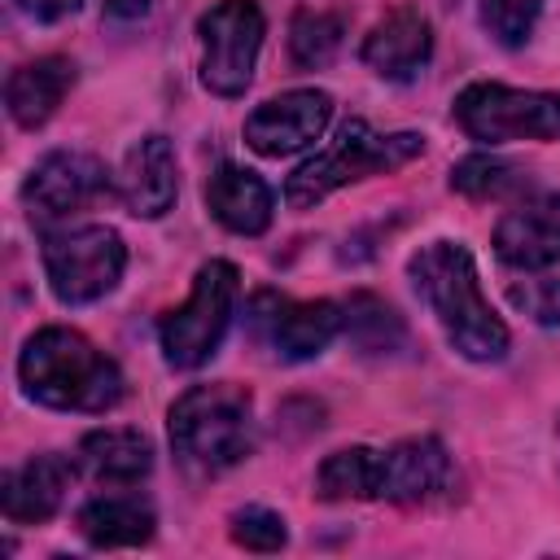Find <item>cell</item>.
I'll return each mask as SVG.
<instances>
[{
    "label": "cell",
    "instance_id": "obj_21",
    "mask_svg": "<svg viewBox=\"0 0 560 560\" xmlns=\"http://www.w3.org/2000/svg\"><path fill=\"white\" fill-rule=\"evenodd\" d=\"M376 490H381V451L372 446H341L324 455V464L315 468V494L328 503L376 499Z\"/></svg>",
    "mask_w": 560,
    "mask_h": 560
},
{
    "label": "cell",
    "instance_id": "obj_19",
    "mask_svg": "<svg viewBox=\"0 0 560 560\" xmlns=\"http://www.w3.org/2000/svg\"><path fill=\"white\" fill-rule=\"evenodd\" d=\"M79 468L101 486H136L153 468V446L140 429H96L79 442Z\"/></svg>",
    "mask_w": 560,
    "mask_h": 560
},
{
    "label": "cell",
    "instance_id": "obj_4",
    "mask_svg": "<svg viewBox=\"0 0 560 560\" xmlns=\"http://www.w3.org/2000/svg\"><path fill=\"white\" fill-rule=\"evenodd\" d=\"M424 153V136L416 131H394V136H381L372 131L363 118H350L337 140H328L315 158H306L289 179H284V201L293 210H311L315 201H324L328 192L354 184V179H368V175H385V171H398L407 166L411 158Z\"/></svg>",
    "mask_w": 560,
    "mask_h": 560
},
{
    "label": "cell",
    "instance_id": "obj_12",
    "mask_svg": "<svg viewBox=\"0 0 560 560\" xmlns=\"http://www.w3.org/2000/svg\"><path fill=\"white\" fill-rule=\"evenodd\" d=\"M494 254L521 271L560 262V192H534L516 201L494 223Z\"/></svg>",
    "mask_w": 560,
    "mask_h": 560
},
{
    "label": "cell",
    "instance_id": "obj_16",
    "mask_svg": "<svg viewBox=\"0 0 560 560\" xmlns=\"http://www.w3.org/2000/svg\"><path fill=\"white\" fill-rule=\"evenodd\" d=\"M429 52H433V26L420 9L402 4L394 13H385L368 39H363V61L381 74V79H394V83H407L416 79L424 66H429Z\"/></svg>",
    "mask_w": 560,
    "mask_h": 560
},
{
    "label": "cell",
    "instance_id": "obj_3",
    "mask_svg": "<svg viewBox=\"0 0 560 560\" xmlns=\"http://www.w3.org/2000/svg\"><path fill=\"white\" fill-rule=\"evenodd\" d=\"M175 459L197 477H219L254 451V402L232 381L188 385L166 416Z\"/></svg>",
    "mask_w": 560,
    "mask_h": 560
},
{
    "label": "cell",
    "instance_id": "obj_17",
    "mask_svg": "<svg viewBox=\"0 0 560 560\" xmlns=\"http://www.w3.org/2000/svg\"><path fill=\"white\" fill-rule=\"evenodd\" d=\"M206 206L236 236H262L271 228V210H276L267 179L254 175L249 166H236V162H223L206 179Z\"/></svg>",
    "mask_w": 560,
    "mask_h": 560
},
{
    "label": "cell",
    "instance_id": "obj_28",
    "mask_svg": "<svg viewBox=\"0 0 560 560\" xmlns=\"http://www.w3.org/2000/svg\"><path fill=\"white\" fill-rule=\"evenodd\" d=\"M79 4H83V0H18V9L31 13V18H39V22H61V18H70Z\"/></svg>",
    "mask_w": 560,
    "mask_h": 560
},
{
    "label": "cell",
    "instance_id": "obj_27",
    "mask_svg": "<svg viewBox=\"0 0 560 560\" xmlns=\"http://www.w3.org/2000/svg\"><path fill=\"white\" fill-rule=\"evenodd\" d=\"M508 298H512V306L516 311H525L534 324H547V328H556L560 324V280H516L512 289H508Z\"/></svg>",
    "mask_w": 560,
    "mask_h": 560
},
{
    "label": "cell",
    "instance_id": "obj_22",
    "mask_svg": "<svg viewBox=\"0 0 560 560\" xmlns=\"http://www.w3.org/2000/svg\"><path fill=\"white\" fill-rule=\"evenodd\" d=\"M346 39V13L341 9H298L289 22V57L302 70H319L337 57Z\"/></svg>",
    "mask_w": 560,
    "mask_h": 560
},
{
    "label": "cell",
    "instance_id": "obj_15",
    "mask_svg": "<svg viewBox=\"0 0 560 560\" xmlns=\"http://www.w3.org/2000/svg\"><path fill=\"white\" fill-rule=\"evenodd\" d=\"M74 481V464L66 455H31L26 464L9 468L0 481V512L13 525H39L48 516H57V508L66 503V490Z\"/></svg>",
    "mask_w": 560,
    "mask_h": 560
},
{
    "label": "cell",
    "instance_id": "obj_8",
    "mask_svg": "<svg viewBox=\"0 0 560 560\" xmlns=\"http://www.w3.org/2000/svg\"><path fill=\"white\" fill-rule=\"evenodd\" d=\"M262 9L254 0H219L201 13V83L214 96H241L254 79V61L262 48Z\"/></svg>",
    "mask_w": 560,
    "mask_h": 560
},
{
    "label": "cell",
    "instance_id": "obj_14",
    "mask_svg": "<svg viewBox=\"0 0 560 560\" xmlns=\"http://www.w3.org/2000/svg\"><path fill=\"white\" fill-rule=\"evenodd\" d=\"M451 486V455L438 438H402L381 451V490L389 503H424Z\"/></svg>",
    "mask_w": 560,
    "mask_h": 560
},
{
    "label": "cell",
    "instance_id": "obj_24",
    "mask_svg": "<svg viewBox=\"0 0 560 560\" xmlns=\"http://www.w3.org/2000/svg\"><path fill=\"white\" fill-rule=\"evenodd\" d=\"M525 184H529V171H521L503 158H490V153H468L451 166V188L472 197V201L508 197V192H521Z\"/></svg>",
    "mask_w": 560,
    "mask_h": 560
},
{
    "label": "cell",
    "instance_id": "obj_25",
    "mask_svg": "<svg viewBox=\"0 0 560 560\" xmlns=\"http://www.w3.org/2000/svg\"><path fill=\"white\" fill-rule=\"evenodd\" d=\"M477 13H481V26L503 48H516L529 39V31L542 13V0H477Z\"/></svg>",
    "mask_w": 560,
    "mask_h": 560
},
{
    "label": "cell",
    "instance_id": "obj_5",
    "mask_svg": "<svg viewBox=\"0 0 560 560\" xmlns=\"http://www.w3.org/2000/svg\"><path fill=\"white\" fill-rule=\"evenodd\" d=\"M236 293H241V271L228 258H210L197 276L192 289L184 298V306L166 311L158 324V341H162V359L179 372H192L201 363L214 359L232 311H236Z\"/></svg>",
    "mask_w": 560,
    "mask_h": 560
},
{
    "label": "cell",
    "instance_id": "obj_29",
    "mask_svg": "<svg viewBox=\"0 0 560 560\" xmlns=\"http://www.w3.org/2000/svg\"><path fill=\"white\" fill-rule=\"evenodd\" d=\"M153 4L158 0H105V18H114V22H140V18L153 13Z\"/></svg>",
    "mask_w": 560,
    "mask_h": 560
},
{
    "label": "cell",
    "instance_id": "obj_13",
    "mask_svg": "<svg viewBox=\"0 0 560 560\" xmlns=\"http://www.w3.org/2000/svg\"><path fill=\"white\" fill-rule=\"evenodd\" d=\"M114 192L136 219H162L175 206L179 192V171H175V149L166 136H140L114 175Z\"/></svg>",
    "mask_w": 560,
    "mask_h": 560
},
{
    "label": "cell",
    "instance_id": "obj_7",
    "mask_svg": "<svg viewBox=\"0 0 560 560\" xmlns=\"http://www.w3.org/2000/svg\"><path fill=\"white\" fill-rule=\"evenodd\" d=\"M455 122L477 144L560 140V92H525L503 83H468L455 96Z\"/></svg>",
    "mask_w": 560,
    "mask_h": 560
},
{
    "label": "cell",
    "instance_id": "obj_23",
    "mask_svg": "<svg viewBox=\"0 0 560 560\" xmlns=\"http://www.w3.org/2000/svg\"><path fill=\"white\" fill-rule=\"evenodd\" d=\"M346 332L363 354H394L407 346V328L394 306H385L372 293H354L346 306Z\"/></svg>",
    "mask_w": 560,
    "mask_h": 560
},
{
    "label": "cell",
    "instance_id": "obj_20",
    "mask_svg": "<svg viewBox=\"0 0 560 560\" xmlns=\"http://www.w3.org/2000/svg\"><path fill=\"white\" fill-rule=\"evenodd\" d=\"M153 508L136 494H96L79 508V534L92 542V547H140L153 538Z\"/></svg>",
    "mask_w": 560,
    "mask_h": 560
},
{
    "label": "cell",
    "instance_id": "obj_9",
    "mask_svg": "<svg viewBox=\"0 0 560 560\" xmlns=\"http://www.w3.org/2000/svg\"><path fill=\"white\" fill-rule=\"evenodd\" d=\"M341 328H346V311L328 298L293 302L284 293L262 289L249 302V337L284 363H306L324 354Z\"/></svg>",
    "mask_w": 560,
    "mask_h": 560
},
{
    "label": "cell",
    "instance_id": "obj_18",
    "mask_svg": "<svg viewBox=\"0 0 560 560\" xmlns=\"http://www.w3.org/2000/svg\"><path fill=\"white\" fill-rule=\"evenodd\" d=\"M70 88H74V61L48 52V57H35V61H26V66H18L9 74L4 105H9L18 127L35 131V127H44L57 114V105L66 101Z\"/></svg>",
    "mask_w": 560,
    "mask_h": 560
},
{
    "label": "cell",
    "instance_id": "obj_2",
    "mask_svg": "<svg viewBox=\"0 0 560 560\" xmlns=\"http://www.w3.org/2000/svg\"><path fill=\"white\" fill-rule=\"evenodd\" d=\"M22 389L57 411H109L127 394L118 363L74 328H39L18 354Z\"/></svg>",
    "mask_w": 560,
    "mask_h": 560
},
{
    "label": "cell",
    "instance_id": "obj_10",
    "mask_svg": "<svg viewBox=\"0 0 560 560\" xmlns=\"http://www.w3.org/2000/svg\"><path fill=\"white\" fill-rule=\"evenodd\" d=\"M109 192V171L101 158L92 153H79V149H52L44 153L26 184H22V201L31 210V219L39 228L48 223H66L74 214H83L96 197Z\"/></svg>",
    "mask_w": 560,
    "mask_h": 560
},
{
    "label": "cell",
    "instance_id": "obj_1",
    "mask_svg": "<svg viewBox=\"0 0 560 560\" xmlns=\"http://www.w3.org/2000/svg\"><path fill=\"white\" fill-rule=\"evenodd\" d=\"M407 276L416 284V293L424 298V306L433 311V319L442 324L446 341L472 359V363H499L508 354V324L490 311L481 280H477V262L459 241H429L411 254Z\"/></svg>",
    "mask_w": 560,
    "mask_h": 560
},
{
    "label": "cell",
    "instance_id": "obj_11",
    "mask_svg": "<svg viewBox=\"0 0 560 560\" xmlns=\"http://www.w3.org/2000/svg\"><path fill=\"white\" fill-rule=\"evenodd\" d=\"M328 122H332V96L319 88H293L262 101L245 118V144L262 158H284L315 144Z\"/></svg>",
    "mask_w": 560,
    "mask_h": 560
},
{
    "label": "cell",
    "instance_id": "obj_26",
    "mask_svg": "<svg viewBox=\"0 0 560 560\" xmlns=\"http://www.w3.org/2000/svg\"><path fill=\"white\" fill-rule=\"evenodd\" d=\"M228 534H232V542H236V547H245V551H280V547L289 542L284 516H280V512H271V508H258V503H249V508L232 512Z\"/></svg>",
    "mask_w": 560,
    "mask_h": 560
},
{
    "label": "cell",
    "instance_id": "obj_6",
    "mask_svg": "<svg viewBox=\"0 0 560 560\" xmlns=\"http://www.w3.org/2000/svg\"><path fill=\"white\" fill-rule=\"evenodd\" d=\"M122 267H127V245L105 223H83L44 236V276L52 298L66 306H88L105 298L122 280Z\"/></svg>",
    "mask_w": 560,
    "mask_h": 560
}]
</instances>
